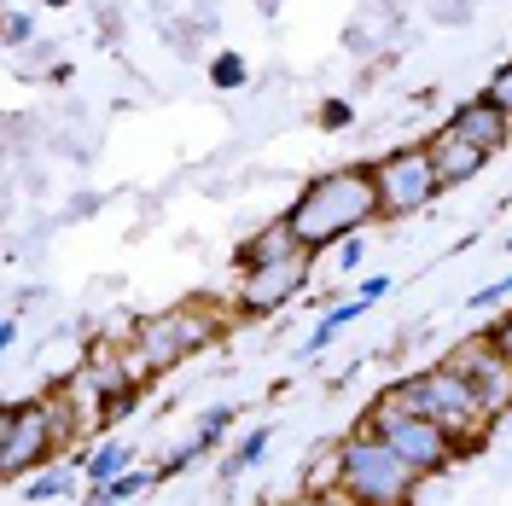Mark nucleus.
<instances>
[{
  "instance_id": "f257e3e1",
  "label": "nucleus",
  "mask_w": 512,
  "mask_h": 506,
  "mask_svg": "<svg viewBox=\"0 0 512 506\" xmlns=\"http://www.w3.org/2000/svg\"><path fill=\"white\" fill-rule=\"evenodd\" d=\"M291 233L303 239V251L320 256L326 245H344L350 233H361L367 222H379V187H373V163H344L326 169L309 187L291 198L286 210Z\"/></svg>"
},
{
  "instance_id": "f03ea898",
  "label": "nucleus",
  "mask_w": 512,
  "mask_h": 506,
  "mask_svg": "<svg viewBox=\"0 0 512 506\" xmlns=\"http://www.w3.org/2000/svg\"><path fill=\"white\" fill-rule=\"evenodd\" d=\"M414 483H419V472L367 425L332 448V489L350 506H408L414 501Z\"/></svg>"
},
{
  "instance_id": "7ed1b4c3",
  "label": "nucleus",
  "mask_w": 512,
  "mask_h": 506,
  "mask_svg": "<svg viewBox=\"0 0 512 506\" xmlns=\"http://www.w3.org/2000/svg\"><path fill=\"white\" fill-rule=\"evenodd\" d=\"M76 431V396L53 390V396H30L12 402L0 419V472L12 477H35L41 466H53V454L64 448V437Z\"/></svg>"
},
{
  "instance_id": "20e7f679",
  "label": "nucleus",
  "mask_w": 512,
  "mask_h": 506,
  "mask_svg": "<svg viewBox=\"0 0 512 506\" xmlns=\"http://www.w3.org/2000/svg\"><path fill=\"white\" fill-rule=\"evenodd\" d=\"M408 408L419 413V419H437L448 437L460 443V454H472V448L489 437V413L478 408V396H472V384L460 379L454 367H431V373H414V379H396L390 384Z\"/></svg>"
},
{
  "instance_id": "39448f33",
  "label": "nucleus",
  "mask_w": 512,
  "mask_h": 506,
  "mask_svg": "<svg viewBox=\"0 0 512 506\" xmlns=\"http://www.w3.org/2000/svg\"><path fill=\"white\" fill-rule=\"evenodd\" d=\"M222 332L227 326H222V315H216L210 303H181V309H163V315L140 320L128 349H134L140 373H169V367L192 361L198 349H210Z\"/></svg>"
},
{
  "instance_id": "423d86ee",
  "label": "nucleus",
  "mask_w": 512,
  "mask_h": 506,
  "mask_svg": "<svg viewBox=\"0 0 512 506\" xmlns=\"http://www.w3.org/2000/svg\"><path fill=\"white\" fill-rule=\"evenodd\" d=\"M367 431H379L384 443L396 448L419 477H437V472H448V466L460 460V443L448 437L437 419H419L396 390H379V396H373V408H367Z\"/></svg>"
},
{
  "instance_id": "0eeeda50",
  "label": "nucleus",
  "mask_w": 512,
  "mask_h": 506,
  "mask_svg": "<svg viewBox=\"0 0 512 506\" xmlns=\"http://www.w3.org/2000/svg\"><path fill=\"white\" fill-rule=\"evenodd\" d=\"M373 187H379V216H390V222L419 216L425 204H437V192H448L443 181H437V163L425 152V140L384 152V158L373 163Z\"/></svg>"
},
{
  "instance_id": "6e6552de",
  "label": "nucleus",
  "mask_w": 512,
  "mask_h": 506,
  "mask_svg": "<svg viewBox=\"0 0 512 506\" xmlns=\"http://www.w3.org/2000/svg\"><path fill=\"white\" fill-rule=\"evenodd\" d=\"M140 361H134V349H111L99 344L94 355H88V367H82V379H76V390L88 396L99 408V425H111L117 413L128 408V402H140Z\"/></svg>"
},
{
  "instance_id": "1a4fd4ad",
  "label": "nucleus",
  "mask_w": 512,
  "mask_h": 506,
  "mask_svg": "<svg viewBox=\"0 0 512 506\" xmlns=\"http://www.w3.org/2000/svg\"><path fill=\"white\" fill-rule=\"evenodd\" d=\"M443 367H454L460 379L472 384V396H478V408L489 413V419H501V413H512V361L501 355V349L489 344V338H466V344L448 355Z\"/></svg>"
},
{
  "instance_id": "9d476101",
  "label": "nucleus",
  "mask_w": 512,
  "mask_h": 506,
  "mask_svg": "<svg viewBox=\"0 0 512 506\" xmlns=\"http://www.w3.org/2000/svg\"><path fill=\"white\" fill-rule=\"evenodd\" d=\"M309 274H315V256H291V262H274V268H251V274H239V309L245 315H274V309H286L297 303L303 291H309Z\"/></svg>"
},
{
  "instance_id": "9b49d317",
  "label": "nucleus",
  "mask_w": 512,
  "mask_h": 506,
  "mask_svg": "<svg viewBox=\"0 0 512 506\" xmlns=\"http://www.w3.org/2000/svg\"><path fill=\"white\" fill-rule=\"evenodd\" d=\"M448 128H454V134H466L472 146H483L489 158L512 140V117L501 111V105H489L483 94L478 99H460V105H454V117H448Z\"/></svg>"
},
{
  "instance_id": "f8f14e48",
  "label": "nucleus",
  "mask_w": 512,
  "mask_h": 506,
  "mask_svg": "<svg viewBox=\"0 0 512 506\" xmlns=\"http://www.w3.org/2000/svg\"><path fill=\"white\" fill-rule=\"evenodd\" d=\"M425 152H431V163H437V181H443V187H460V181H472L483 163H489V152H483V146H472L466 134H454L448 123L437 128L431 140H425Z\"/></svg>"
},
{
  "instance_id": "ddd939ff",
  "label": "nucleus",
  "mask_w": 512,
  "mask_h": 506,
  "mask_svg": "<svg viewBox=\"0 0 512 506\" xmlns=\"http://www.w3.org/2000/svg\"><path fill=\"white\" fill-rule=\"evenodd\" d=\"M291 256H303V239H297L291 222L280 216V222L256 227L251 239L233 251V262H239V274H251V268H274V262H291Z\"/></svg>"
},
{
  "instance_id": "4468645a",
  "label": "nucleus",
  "mask_w": 512,
  "mask_h": 506,
  "mask_svg": "<svg viewBox=\"0 0 512 506\" xmlns=\"http://www.w3.org/2000/svg\"><path fill=\"white\" fill-rule=\"evenodd\" d=\"M123 472H134V443H123V437H105V443H94V448H88V460H82L88 489H94V483H117Z\"/></svg>"
},
{
  "instance_id": "2eb2a0df",
  "label": "nucleus",
  "mask_w": 512,
  "mask_h": 506,
  "mask_svg": "<svg viewBox=\"0 0 512 506\" xmlns=\"http://www.w3.org/2000/svg\"><path fill=\"white\" fill-rule=\"evenodd\" d=\"M268 437H274L268 425H256V431H245V437H239V443H233V448L222 454V466H216V477H222V483H233V477H245V472L256 466V460L268 454Z\"/></svg>"
},
{
  "instance_id": "dca6fc26",
  "label": "nucleus",
  "mask_w": 512,
  "mask_h": 506,
  "mask_svg": "<svg viewBox=\"0 0 512 506\" xmlns=\"http://www.w3.org/2000/svg\"><path fill=\"white\" fill-rule=\"evenodd\" d=\"M355 315H367V303H361V297L338 303V309H326V315H320L315 326H309V338H303V355H320V349L332 344V338H338V332H344V326H350Z\"/></svg>"
},
{
  "instance_id": "f3484780",
  "label": "nucleus",
  "mask_w": 512,
  "mask_h": 506,
  "mask_svg": "<svg viewBox=\"0 0 512 506\" xmlns=\"http://www.w3.org/2000/svg\"><path fill=\"white\" fill-rule=\"evenodd\" d=\"M233 419H239V408H233V402H210V408L198 413V425H192L187 443L198 448V454H210V448L222 443L227 431H233Z\"/></svg>"
},
{
  "instance_id": "a211bd4d",
  "label": "nucleus",
  "mask_w": 512,
  "mask_h": 506,
  "mask_svg": "<svg viewBox=\"0 0 512 506\" xmlns=\"http://www.w3.org/2000/svg\"><path fill=\"white\" fill-rule=\"evenodd\" d=\"M76 477H82V466H47V472L24 477V501H30V506L59 501V495H70V489H76Z\"/></svg>"
},
{
  "instance_id": "6ab92c4d",
  "label": "nucleus",
  "mask_w": 512,
  "mask_h": 506,
  "mask_svg": "<svg viewBox=\"0 0 512 506\" xmlns=\"http://www.w3.org/2000/svg\"><path fill=\"white\" fill-rule=\"evenodd\" d=\"M210 82H216L222 94H233V88H245V82H251V64L227 47V53H216V59H210Z\"/></svg>"
},
{
  "instance_id": "aec40b11",
  "label": "nucleus",
  "mask_w": 512,
  "mask_h": 506,
  "mask_svg": "<svg viewBox=\"0 0 512 506\" xmlns=\"http://www.w3.org/2000/svg\"><path fill=\"white\" fill-rule=\"evenodd\" d=\"M152 483H158V466H152V472H146V466H134V472H123L117 483H105V489H111V501L123 506V501H140Z\"/></svg>"
},
{
  "instance_id": "412c9836",
  "label": "nucleus",
  "mask_w": 512,
  "mask_h": 506,
  "mask_svg": "<svg viewBox=\"0 0 512 506\" xmlns=\"http://www.w3.org/2000/svg\"><path fill=\"white\" fill-rule=\"evenodd\" d=\"M483 99H489V105H501V111L512 117V59L501 64L495 76H489V88H483Z\"/></svg>"
},
{
  "instance_id": "4be33fe9",
  "label": "nucleus",
  "mask_w": 512,
  "mask_h": 506,
  "mask_svg": "<svg viewBox=\"0 0 512 506\" xmlns=\"http://www.w3.org/2000/svg\"><path fill=\"white\" fill-rule=\"evenodd\" d=\"M192 460H198V448H192V443L169 448V454H163V466H158V483H169V477H181V472L192 466Z\"/></svg>"
},
{
  "instance_id": "5701e85b",
  "label": "nucleus",
  "mask_w": 512,
  "mask_h": 506,
  "mask_svg": "<svg viewBox=\"0 0 512 506\" xmlns=\"http://www.w3.org/2000/svg\"><path fill=\"white\" fill-rule=\"evenodd\" d=\"M507 297H512V274L507 280H495V285H483V291H472L466 309H495V303H507Z\"/></svg>"
},
{
  "instance_id": "b1692460",
  "label": "nucleus",
  "mask_w": 512,
  "mask_h": 506,
  "mask_svg": "<svg viewBox=\"0 0 512 506\" xmlns=\"http://www.w3.org/2000/svg\"><path fill=\"white\" fill-rule=\"evenodd\" d=\"M350 123H355L350 99H326V105H320V128H350Z\"/></svg>"
},
{
  "instance_id": "393cba45",
  "label": "nucleus",
  "mask_w": 512,
  "mask_h": 506,
  "mask_svg": "<svg viewBox=\"0 0 512 506\" xmlns=\"http://www.w3.org/2000/svg\"><path fill=\"white\" fill-rule=\"evenodd\" d=\"M361 256H367V233H350V239L338 245V268H344V274H355V268H361Z\"/></svg>"
},
{
  "instance_id": "a878e982",
  "label": "nucleus",
  "mask_w": 512,
  "mask_h": 506,
  "mask_svg": "<svg viewBox=\"0 0 512 506\" xmlns=\"http://www.w3.org/2000/svg\"><path fill=\"white\" fill-rule=\"evenodd\" d=\"M30 35H35L30 12H6V41H12V47H30Z\"/></svg>"
},
{
  "instance_id": "bb28decb",
  "label": "nucleus",
  "mask_w": 512,
  "mask_h": 506,
  "mask_svg": "<svg viewBox=\"0 0 512 506\" xmlns=\"http://www.w3.org/2000/svg\"><path fill=\"white\" fill-rule=\"evenodd\" d=\"M483 338H489V344H495V349H501V355L512 361V309L495 320V326H483Z\"/></svg>"
},
{
  "instance_id": "cd10ccee",
  "label": "nucleus",
  "mask_w": 512,
  "mask_h": 506,
  "mask_svg": "<svg viewBox=\"0 0 512 506\" xmlns=\"http://www.w3.org/2000/svg\"><path fill=\"white\" fill-rule=\"evenodd\" d=\"M390 274H373V280H361V291H355V297H361V303H367V309H373V303H384V297H390Z\"/></svg>"
},
{
  "instance_id": "c85d7f7f",
  "label": "nucleus",
  "mask_w": 512,
  "mask_h": 506,
  "mask_svg": "<svg viewBox=\"0 0 512 506\" xmlns=\"http://www.w3.org/2000/svg\"><path fill=\"white\" fill-rule=\"evenodd\" d=\"M297 506H350V501H344V495H303Z\"/></svg>"
},
{
  "instance_id": "c756f323",
  "label": "nucleus",
  "mask_w": 512,
  "mask_h": 506,
  "mask_svg": "<svg viewBox=\"0 0 512 506\" xmlns=\"http://www.w3.org/2000/svg\"><path fill=\"white\" fill-rule=\"evenodd\" d=\"M507 256H512V233H507Z\"/></svg>"
},
{
  "instance_id": "7c9ffc66",
  "label": "nucleus",
  "mask_w": 512,
  "mask_h": 506,
  "mask_svg": "<svg viewBox=\"0 0 512 506\" xmlns=\"http://www.w3.org/2000/svg\"><path fill=\"white\" fill-rule=\"evenodd\" d=\"M47 6H64V0H47Z\"/></svg>"
}]
</instances>
